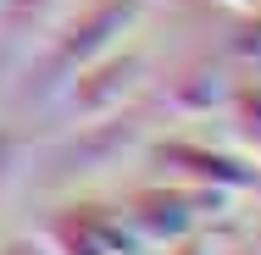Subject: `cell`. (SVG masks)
<instances>
[{"label":"cell","mask_w":261,"mask_h":255,"mask_svg":"<svg viewBox=\"0 0 261 255\" xmlns=\"http://www.w3.org/2000/svg\"><path fill=\"white\" fill-rule=\"evenodd\" d=\"M233 50H239V55H250V61H261V22L245 34V39H239V45H233Z\"/></svg>","instance_id":"cell-9"},{"label":"cell","mask_w":261,"mask_h":255,"mask_svg":"<svg viewBox=\"0 0 261 255\" xmlns=\"http://www.w3.org/2000/svg\"><path fill=\"white\" fill-rule=\"evenodd\" d=\"M228 95H233V78L222 67H184L167 83V111H178V117H211V111L228 105Z\"/></svg>","instance_id":"cell-6"},{"label":"cell","mask_w":261,"mask_h":255,"mask_svg":"<svg viewBox=\"0 0 261 255\" xmlns=\"http://www.w3.org/2000/svg\"><path fill=\"white\" fill-rule=\"evenodd\" d=\"M222 111H228V133H233V145L261 161V83H233V95H228Z\"/></svg>","instance_id":"cell-7"},{"label":"cell","mask_w":261,"mask_h":255,"mask_svg":"<svg viewBox=\"0 0 261 255\" xmlns=\"http://www.w3.org/2000/svg\"><path fill=\"white\" fill-rule=\"evenodd\" d=\"M139 83H145V55L117 45V50H106L100 61L78 67L72 78H61V105H67V117H78V122H106V117H117L122 105L134 100Z\"/></svg>","instance_id":"cell-3"},{"label":"cell","mask_w":261,"mask_h":255,"mask_svg":"<svg viewBox=\"0 0 261 255\" xmlns=\"http://www.w3.org/2000/svg\"><path fill=\"white\" fill-rule=\"evenodd\" d=\"M145 17V0H95V6H84L61 34L50 39V78H72L78 67H89V61H100L106 50H117L122 45V34L134 28Z\"/></svg>","instance_id":"cell-2"},{"label":"cell","mask_w":261,"mask_h":255,"mask_svg":"<svg viewBox=\"0 0 261 255\" xmlns=\"http://www.w3.org/2000/svg\"><path fill=\"white\" fill-rule=\"evenodd\" d=\"M222 255H256V250H222Z\"/></svg>","instance_id":"cell-12"},{"label":"cell","mask_w":261,"mask_h":255,"mask_svg":"<svg viewBox=\"0 0 261 255\" xmlns=\"http://www.w3.org/2000/svg\"><path fill=\"white\" fill-rule=\"evenodd\" d=\"M0 255H50L45 244H28V239H11V244H0Z\"/></svg>","instance_id":"cell-10"},{"label":"cell","mask_w":261,"mask_h":255,"mask_svg":"<svg viewBox=\"0 0 261 255\" xmlns=\"http://www.w3.org/2000/svg\"><path fill=\"white\" fill-rule=\"evenodd\" d=\"M228 200V194H211V189H189V183H150V189H134L122 205V222L128 233L139 239V250H167L189 233H200L206 211Z\"/></svg>","instance_id":"cell-1"},{"label":"cell","mask_w":261,"mask_h":255,"mask_svg":"<svg viewBox=\"0 0 261 255\" xmlns=\"http://www.w3.org/2000/svg\"><path fill=\"white\" fill-rule=\"evenodd\" d=\"M39 244L50 255H145L139 239L128 233L122 211H111V205H61L45 222Z\"/></svg>","instance_id":"cell-4"},{"label":"cell","mask_w":261,"mask_h":255,"mask_svg":"<svg viewBox=\"0 0 261 255\" xmlns=\"http://www.w3.org/2000/svg\"><path fill=\"white\" fill-rule=\"evenodd\" d=\"M167 255H211V244L200 233H189V239H178V244H167Z\"/></svg>","instance_id":"cell-8"},{"label":"cell","mask_w":261,"mask_h":255,"mask_svg":"<svg viewBox=\"0 0 261 255\" xmlns=\"http://www.w3.org/2000/svg\"><path fill=\"white\" fill-rule=\"evenodd\" d=\"M156 161L167 166L172 183H189V189H211V194H245L256 189L261 172L233 150H211L200 139H156Z\"/></svg>","instance_id":"cell-5"},{"label":"cell","mask_w":261,"mask_h":255,"mask_svg":"<svg viewBox=\"0 0 261 255\" xmlns=\"http://www.w3.org/2000/svg\"><path fill=\"white\" fill-rule=\"evenodd\" d=\"M206 6H228V11H256V0H206Z\"/></svg>","instance_id":"cell-11"}]
</instances>
